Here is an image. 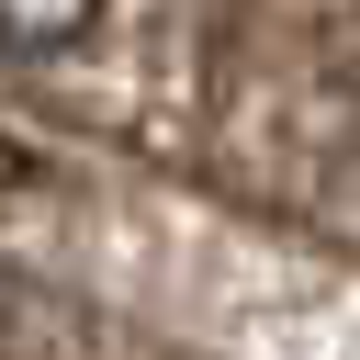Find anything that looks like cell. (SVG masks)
Listing matches in <instances>:
<instances>
[{
	"mask_svg": "<svg viewBox=\"0 0 360 360\" xmlns=\"http://www.w3.org/2000/svg\"><path fill=\"white\" fill-rule=\"evenodd\" d=\"M90 22H101V0H0V56H68V45H90Z\"/></svg>",
	"mask_w": 360,
	"mask_h": 360,
	"instance_id": "obj_1",
	"label": "cell"
}]
</instances>
